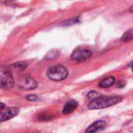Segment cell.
<instances>
[{
	"label": "cell",
	"instance_id": "obj_1",
	"mask_svg": "<svg viewBox=\"0 0 133 133\" xmlns=\"http://www.w3.org/2000/svg\"><path fill=\"white\" fill-rule=\"evenodd\" d=\"M122 98L121 97L114 96V97H101L97 99L93 100L87 105L88 109L90 110H97L103 109L105 108H109L113 105H115L121 102Z\"/></svg>",
	"mask_w": 133,
	"mask_h": 133
},
{
	"label": "cell",
	"instance_id": "obj_2",
	"mask_svg": "<svg viewBox=\"0 0 133 133\" xmlns=\"http://www.w3.org/2000/svg\"><path fill=\"white\" fill-rule=\"evenodd\" d=\"M68 70L62 65H54L50 67L47 71L48 77L54 81H62L67 78Z\"/></svg>",
	"mask_w": 133,
	"mask_h": 133
},
{
	"label": "cell",
	"instance_id": "obj_3",
	"mask_svg": "<svg viewBox=\"0 0 133 133\" xmlns=\"http://www.w3.org/2000/svg\"><path fill=\"white\" fill-rule=\"evenodd\" d=\"M14 85L11 72L8 69H2L0 72V87L2 89H10Z\"/></svg>",
	"mask_w": 133,
	"mask_h": 133
},
{
	"label": "cell",
	"instance_id": "obj_4",
	"mask_svg": "<svg viewBox=\"0 0 133 133\" xmlns=\"http://www.w3.org/2000/svg\"><path fill=\"white\" fill-rule=\"evenodd\" d=\"M92 55V52L85 48H78L76 49L71 55L72 59L77 62H85L88 60Z\"/></svg>",
	"mask_w": 133,
	"mask_h": 133
},
{
	"label": "cell",
	"instance_id": "obj_5",
	"mask_svg": "<svg viewBox=\"0 0 133 133\" xmlns=\"http://www.w3.org/2000/svg\"><path fill=\"white\" fill-rule=\"evenodd\" d=\"M19 86L24 90H34L37 87V83L30 76H24L19 81Z\"/></svg>",
	"mask_w": 133,
	"mask_h": 133
},
{
	"label": "cell",
	"instance_id": "obj_6",
	"mask_svg": "<svg viewBox=\"0 0 133 133\" xmlns=\"http://www.w3.org/2000/svg\"><path fill=\"white\" fill-rule=\"evenodd\" d=\"M19 114V109L16 108H9L5 110H2L0 113V122H3L5 121L13 118Z\"/></svg>",
	"mask_w": 133,
	"mask_h": 133
},
{
	"label": "cell",
	"instance_id": "obj_7",
	"mask_svg": "<svg viewBox=\"0 0 133 133\" xmlns=\"http://www.w3.org/2000/svg\"><path fill=\"white\" fill-rule=\"evenodd\" d=\"M105 126H106V122L104 121H103V120L97 121L87 128V129L86 130V133L97 132V131L104 129L105 128Z\"/></svg>",
	"mask_w": 133,
	"mask_h": 133
},
{
	"label": "cell",
	"instance_id": "obj_8",
	"mask_svg": "<svg viewBox=\"0 0 133 133\" xmlns=\"http://www.w3.org/2000/svg\"><path fill=\"white\" fill-rule=\"evenodd\" d=\"M78 106H79V104L75 100H70L65 104V106L62 109V113L64 115L71 114L78 108Z\"/></svg>",
	"mask_w": 133,
	"mask_h": 133
},
{
	"label": "cell",
	"instance_id": "obj_9",
	"mask_svg": "<svg viewBox=\"0 0 133 133\" xmlns=\"http://www.w3.org/2000/svg\"><path fill=\"white\" fill-rule=\"evenodd\" d=\"M115 78L112 76H108L104 79H103L100 83H99V87L101 88H108L111 86H112L115 83Z\"/></svg>",
	"mask_w": 133,
	"mask_h": 133
},
{
	"label": "cell",
	"instance_id": "obj_10",
	"mask_svg": "<svg viewBox=\"0 0 133 133\" xmlns=\"http://www.w3.org/2000/svg\"><path fill=\"white\" fill-rule=\"evenodd\" d=\"M133 39V29L127 30L121 37V41L123 42H127Z\"/></svg>",
	"mask_w": 133,
	"mask_h": 133
},
{
	"label": "cell",
	"instance_id": "obj_11",
	"mask_svg": "<svg viewBox=\"0 0 133 133\" xmlns=\"http://www.w3.org/2000/svg\"><path fill=\"white\" fill-rule=\"evenodd\" d=\"M12 67L18 70H24L27 67V64L24 62H18L12 65Z\"/></svg>",
	"mask_w": 133,
	"mask_h": 133
},
{
	"label": "cell",
	"instance_id": "obj_12",
	"mask_svg": "<svg viewBox=\"0 0 133 133\" xmlns=\"http://www.w3.org/2000/svg\"><path fill=\"white\" fill-rule=\"evenodd\" d=\"M88 97L91 100H95V99H97L99 97H101V96L99 95V94L97 92H95V91H91L88 94Z\"/></svg>",
	"mask_w": 133,
	"mask_h": 133
},
{
	"label": "cell",
	"instance_id": "obj_13",
	"mask_svg": "<svg viewBox=\"0 0 133 133\" xmlns=\"http://www.w3.org/2000/svg\"><path fill=\"white\" fill-rule=\"evenodd\" d=\"M26 100H28L29 101H37L40 100V97L37 95L35 94H30L26 96Z\"/></svg>",
	"mask_w": 133,
	"mask_h": 133
},
{
	"label": "cell",
	"instance_id": "obj_14",
	"mask_svg": "<svg viewBox=\"0 0 133 133\" xmlns=\"http://www.w3.org/2000/svg\"><path fill=\"white\" fill-rule=\"evenodd\" d=\"M4 107H5V104H4L3 103H1V106H0V109H1V110H2Z\"/></svg>",
	"mask_w": 133,
	"mask_h": 133
},
{
	"label": "cell",
	"instance_id": "obj_15",
	"mask_svg": "<svg viewBox=\"0 0 133 133\" xmlns=\"http://www.w3.org/2000/svg\"><path fill=\"white\" fill-rule=\"evenodd\" d=\"M132 71H133V62H132Z\"/></svg>",
	"mask_w": 133,
	"mask_h": 133
}]
</instances>
